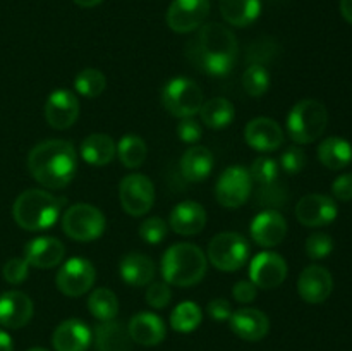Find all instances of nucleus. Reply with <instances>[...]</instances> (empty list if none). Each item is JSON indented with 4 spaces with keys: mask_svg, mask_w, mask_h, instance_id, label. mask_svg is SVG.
<instances>
[{
    "mask_svg": "<svg viewBox=\"0 0 352 351\" xmlns=\"http://www.w3.org/2000/svg\"><path fill=\"white\" fill-rule=\"evenodd\" d=\"M213 155L205 147H191L184 151L181 158V174L184 179L191 182H201L212 174L213 171Z\"/></svg>",
    "mask_w": 352,
    "mask_h": 351,
    "instance_id": "nucleus-27",
    "label": "nucleus"
},
{
    "mask_svg": "<svg viewBox=\"0 0 352 351\" xmlns=\"http://www.w3.org/2000/svg\"><path fill=\"white\" fill-rule=\"evenodd\" d=\"M318 158L327 169L340 171L352 162V145L340 136H330L318 147Z\"/></svg>",
    "mask_w": 352,
    "mask_h": 351,
    "instance_id": "nucleus-30",
    "label": "nucleus"
},
{
    "mask_svg": "<svg viewBox=\"0 0 352 351\" xmlns=\"http://www.w3.org/2000/svg\"><path fill=\"white\" fill-rule=\"evenodd\" d=\"M72 2H74L76 6H79V7L89 9V7H95V6H98V3H102L103 0H72Z\"/></svg>",
    "mask_w": 352,
    "mask_h": 351,
    "instance_id": "nucleus-49",
    "label": "nucleus"
},
{
    "mask_svg": "<svg viewBox=\"0 0 352 351\" xmlns=\"http://www.w3.org/2000/svg\"><path fill=\"white\" fill-rule=\"evenodd\" d=\"M79 153H81V158L86 164L103 167V165L110 164L113 160L117 153V145L113 143L109 134L93 133L82 140Z\"/></svg>",
    "mask_w": 352,
    "mask_h": 351,
    "instance_id": "nucleus-26",
    "label": "nucleus"
},
{
    "mask_svg": "<svg viewBox=\"0 0 352 351\" xmlns=\"http://www.w3.org/2000/svg\"><path fill=\"white\" fill-rule=\"evenodd\" d=\"M206 313L212 317L217 322H226L232 315V306H230L229 299L226 298H215L208 303L206 306Z\"/></svg>",
    "mask_w": 352,
    "mask_h": 351,
    "instance_id": "nucleus-44",
    "label": "nucleus"
},
{
    "mask_svg": "<svg viewBox=\"0 0 352 351\" xmlns=\"http://www.w3.org/2000/svg\"><path fill=\"white\" fill-rule=\"evenodd\" d=\"M65 257V246L54 236H40L24 246V260L34 268H52Z\"/></svg>",
    "mask_w": 352,
    "mask_h": 351,
    "instance_id": "nucleus-21",
    "label": "nucleus"
},
{
    "mask_svg": "<svg viewBox=\"0 0 352 351\" xmlns=\"http://www.w3.org/2000/svg\"><path fill=\"white\" fill-rule=\"evenodd\" d=\"M248 171H250L253 182H256L260 188L274 184V182L278 181V176H280L278 162L270 157H258Z\"/></svg>",
    "mask_w": 352,
    "mask_h": 351,
    "instance_id": "nucleus-37",
    "label": "nucleus"
},
{
    "mask_svg": "<svg viewBox=\"0 0 352 351\" xmlns=\"http://www.w3.org/2000/svg\"><path fill=\"white\" fill-rule=\"evenodd\" d=\"M220 12L229 24L246 28L261 14V0H220Z\"/></svg>",
    "mask_w": 352,
    "mask_h": 351,
    "instance_id": "nucleus-29",
    "label": "nucleus"
},
{
    "mask_svg": "<svg viewBox=\"0 0 352 351\" xmlns=\"http://www.w3.org/2000/svg\"><path fill=\"white\" fill-rule=\"evenodd\" d=\"M93 334L88 323L79 319H69L58 323L52 334V346L55 351H88Z\"/></svg>",
    "mask_w": 352,
    "mask_h": 351,
    "instance_id": "nucleus-20",
    "label": "nucleus"
},
{
    "mask_svg": "<svg viewBox=\"0 0 352 351\" xmlns=\"http://www.w3.org/2000/svg\"><path fill=\"white\" fill-rule=\"evenodd\" d=\"M244 140L253 150L274 151L284 143V129L270 117H254L244 129Z\"/></svg>",
    "mask_w": 352,
    "mask_h": 351,
    "instance_id": "nucleus-18",
    "label": "nucleus"
},
{
    "mask_svg": "<svg viewBox=\"0 0 352 351\" xmlns=\"http://www.w3.org/2000/svg\"><path fill=\"white\" fill-rule=\"evenodd\" d=\"M45 117L54 129H67L79 117V100L69 89H55L45 103Z\"/></svg>",
    "mask_w": 352,
    "mask_h": 351,
    "instance_id": "nucleus-15",
    "label": "nucleus"
},
{
    "mask_svg": "<svg viewBox=\"0 0 352 351\" xmlns=\"http://www.w3.org/2000/svg\"><path fill=\"white\" fill-rule=\"evenodd\" d=\"M172 299V289L165 281L150 282L146 291V303L155 310L165 308Z\"/></svg>",
    "mask_w": 352,
    "mask_h": 351,
    "instance_id": "nucleus-42",
    "label": "nucleus"
},
{
    "mask_svg": "<svg viewBox=\"0 0 352 351\" xmlns=\"http://www.w3.org/2000/svg\"><path fill=\"white\" fill-rule=\"evenodd\" d=\"M329 126L327 107L318 100H301L287 116V134L298 145H309L318 140Z\"/></svg>",
    "mask_w": 352,
    "mask_h": 351,
    "instance_id": "nucleus-5",
    "label": "nucleus"
},
{
    "mask_svg": "<svg viewBox=\"0 0 352 351\" xmlns=\"http://www.w3.org/2000/svg\"><path fill=\"white\" fill-rule=\"evenodd\" d=\"M203 320V312L195 301H182L172 310L170 327L181 334H189L199 327Z\"/></svg>",
    "mask_w": 352,
    "mask_h": 351,
    "instance_id": "nucleus-34",
    "label": "nucleus"
},
{
    "mask_svg": "<svg viewBox=\"0 0 352 351\" xmlns=\"http://www.w3.org/2000/svg\"><path fill=\"white\" fill-rule=\"evenodd\" d=\"M250 231L254 243L263 248H274L287 236V220L278 210L267 209L254 217Z\"/></svg>",
    "mask_w": 352,
    "mask_h": 351,
    "instance_id": "nucleus-17",
    "label": "nucleus"
},
{
    "mask_svg": "<svg viewBox=\"0 0 352 351\" xmlns=\"http://www.w3.org/2000/svg\"><path fill=\"white\" fill-rule=\"evenodd\" d=\"M333 251V240L327 233H313L306 240V253L311 260H323Z\"/></svg>",
    "mask_w": 352,
    "mask_h": 351,
    "instance_id": "nucleus-39",
    "label": "nucleus"
},
{
    "mask_svg": "<svg viewBox=\"0 0 352 351\" xmlns=\"http://www.w3.org/2000/svg\"><path fill=\"white\" fill-rule=\"evenodd\" d=\"M107 220L102 210L89 203H76L71 205L62 215V229L71 240L95 241L105 233Z\"/></svg>",
    "mask_w": 352,
    "mask_h": 351,
    "instance_id": "nucleus-7",
    "label": "nucleus"
},
{
    "mask_svg": "<svg viewBox=\"0 0 352 351\" xmlns=\"http://www.w3.org/2000/svg\"><path fill=\"white\" fill-rule=\"evenodd\" d=\"M119 272L126 284L133 286V288H141V286L153 282L155 264L150 257L143 253H127L120 260Z\"/></svg>",
    "mask_w": 352,
    "mask_h": 351,
    "instance_id": "nucleus-25",
    "label": "nucleus"
},
{
    "mask_svg": "<svg viewBox=\"0 0 352 351\" xmlns=\"http://www.w3.org/2000/svg\"><path fill=\"white\" fill-rule=\"evenodd\" d=\"M243 86L250 96H263L270 88V71L265 64H250L244 71Z\"/></svg>",
    "mask_w": 352,
    "mask_h": 351,
    "instance_id": "nucleus-36",
    "label": "nucleus"
},
{
    "mask_svg": "<svg viewBox=\"0 0 352 351\" xmlns=\"http://www.w3.org/2000/svg\"><path fill=\"white\" fill-rule=\"evenodd\" d=\"M119 198L126 213L133 217H143L153 206V182L144 174L126 176L119 184Z\"/></svg>",
    "mask_w": 352,
    "mask_h": 351,
    "instance_id": "nucleus-11",
    "label": "nucleus"
},
{
    "mask_svg": "<svg viewBox=\"0 0 352 351\" xmlns=\"http://www.w3.org/2000/svg\"><path fill=\"white\" fill-rule=\"evenodd\" d=\"M117 155H119V160L122 162L124 167L138 169L144 164L148 157L146 143L138 134L127 133L117 143Z\"/></svg>",
    "mask_w": 352,
    "mask_h": 351,
    "instance_id": "nucleus-32",
    "label": "nucleus"
},
{
    "mask_svg": "<svg viewBox=\"0 0 352 351\" xmlns=\"http://www.w3.org/2000/svg\"><path fill=\"white\" fill-rule=\"evenodd\" d=\"M210 14V0H174L167 10V24L175 33H191L203 26Z\"/></svg>",
    "mask_w": 352,
    "mask_h": 351,
    "instance_id": "nucleus-12",
    "label": "nucleus"
},
{
    "mask_svg": "<svg viewBox=\"0 0 352 351\" xmlns=\"http://www.w3.org/2000/svg\"><path fill=\"white\" fill-rule=\"evenodd\" d=\"M199 117H201L203 124L208 126L210 129H223L229 124H232L236 110H234L230 100L223 98V96H215V98L206 100L203 103V107L199 109Z\"/></svg>",
    "mask_w": 352,
    "mask_h": 351,
    "instance_id": "nucleus-31",
    "label": "nucleus"
},
{
    "mask_svg": "<svg viewBox=\"0 0 352 351\" xmlns=\"http://www.w3.org/2000/svg\"><path fill=\"white\" fill-rule=\"evenodd\" d=\"M340 14L347 23L352 24V0H340Z\"/></svg>",
    "mask_w": 352,
    "mask_h": 351,
    "instance_id": "nucleus-48",
    "label": "nucleus"
},
{
    "mask_svg": "<svg viewBox=\"0 0 352 351\" xmlns=\"http://www.w3.org/2000/svg\"><path fill=\"white\" fill-rule=\"evenodd\" d=\"M95 279V267L88 258L72 257L58 268L55 282L62 295L69 296V298H78L93 288Z\"/></svg>",
    "mask_w": 352,
    "mask_h": 351,
    "instance_id": "nucleus-10",
    "label": "nucleus"
},
{
    "mask_svg": "<svg viewBox=\"0 0 352 351\" xmlns=\"http://www.w3.org/2000/svg\"><path fill=\"white\" fill-rule=\"evenodd\" d=\"M28 169L43 188L62 189L78 172V151L71 141L45 140L31 148Z\"/></svg>",
    "mask_w": 352,
    "mask_h": 351,
    "instance_id": "nucleus-2",
    "label": "nucleus"
},
{
    "mask_svg": "<svg viewBox=\"0 0 352 351\" xmlns=\"http://www.w3.org/2000/svg\"><path fill=\"white\" fill-rule=\"evenodd\" d=\"M236 34L220 23H208L198 28V33L188 43V58L199 69L215 78H223L234 69L237 61Z\"/></svg>",
    "mask_w": 352,
    "mask_h": 351,
    "instance_id": "nucleus-1",
    "label": "nucleus"
},
{
    "mask_svg": "<svg viewBox=\"0 0 352 351\" xmlns=\"http://www.w3.org/2000/svg\"><path fill=\"white\" fill-rule=\"evenodd\" d=\"M177 136L184 143H196L201 140V124L195 117H184L177 124Z\"/></svg>",
    "mask_w": 352,
    "mask_h": 351,
    "instance_id": "nucleus-43",
    "label": "nucleus"
},
{
    "mask_svg": "<svg viewBox=\"0 0 352 351\" xmlns=\"http://www.w3.org/2000/svg\"><path fill=\"white\" fill-rule=\"evenodd\" d=\"M250 277L260 289L278 288L287 277V262L275 251H261L251 260Z\"/></svg>",
    "mask_w": 352,
    "mask_h": 351,
    "instance_id": "nucleus-13",
    "label": "nucleus"
},
{
    "mask_svg": "<svg viewBox=\"0 0 352 351\" xmlns=\"http://www.w3.org/2000/svg\"><path fill=\"white\" fill-rule=\"evenodd\" d=\"M28 351H48V350H45V348H31V350Z\"/></svg>",
    "mask_w": 352,
    "mask_h": 351,
    "instance_id": "nucleus-50",
    "label": "nucleus"
},
{
    "mask_svg": "<svg viewBox=\"0 0 352 351\" xmlns=\"http://www.w3.org/2000/svg\"><path fill=\"white\" fill-rule=\"evenodd\" d=\"M250 258V243L239 233H220L208 244V260L222 272H236Z\"/></svg>",
    "mask_w": 352,
    "mask_h": 351,
    "instance_id": "nucleus-8",
    "label": "nucleus"
},
{
    "mask_svg": "<svg viewBox=\"0 0 352 351\" xmlns=\"http://www.w3.org/2000/svg\"><path fill=\"white\" fill-rule=\"evenodd\" d=\"M333 291V277L329 268L322 265H309L298 279V292L306 303L320 305L327 301Z\"/></svg>",
    "mask_w": 352,
    "mask_h": 351,
    "instance_id": "nucleus-16",
    "label": "nucleus"
},
{
    "mask_svg": "<svg viewBox=\"0 0 352 351\" xmlns=\"http://www.w3.org/2000/svg\"><path fill=\"white\" fill-rule=\"evenodd\" d=\"M76 92L86 98H96L102 95L107 88V78L102 71L98 69H82L74 79Z\"/></svg>",
    "mask_w": 352,
    "mask_h": 351,
    "instance_id": "nucleus-35",
    "label": "nucleus"
},
{
    "mask_svg": "<svg viewBox=\"0 0 352 351\" xmlns=\"http://www.w3.org/2000/svg\"><path fill=\"white\" fill-rule=\"evenodd\" d=\"M167 231L168 226L164 219H160V217H148L140 226V236L146 243L158 244L165 240Z\"/></svg>",
    "mask_w": 352,
    "mask_h": 351,
    "instance_id": "nucleus-40",
    "label": "nucleus"
},
{
    "mask_svg": "<svg viewBox=\"0 0 352 351\" xmlns=\"http://www.w3.org/2000/svg\"><path fill=\"white\" fill-rule=\"evenodd\" d=\"M337 213H339V209L333 198L318 195V193L302 196L296 205V217L302 226L308 227L329 226L337 219Z\"/></svg>",
    "mask_w": 352,
    "mask_h": 351,
    "instance_id": "nucleus-14",
    "label": "nucleus"
},
{
    "mask_svg": "<svg viewBox=\"0 0 352 351\" xmlns=\"http://www.w3.org/2000/svg\"><path fill=\"white\" fill-rule=\"evenodd\" d=\"M258 295V288L251 281H239L236 282L232 289V296L239 303H251L254 301Z\"/></svg>",
    "mask_w": 352,
    "mask_h": 351,
    "instance_id": "nucleus-46",
    "label": "nucleus"
},
{
    "mask_svg": "<svg viewBox=\"0 0 352 351\" xmlns=\"http://www.w3.org/2000/svg\"><path fill=\"white\" fill-rule=\"evenodd\" d=\"M230 329L244 341H261L270 330V320L258 308H239L229 319Z\"/></svg>",
    "mask_w": 352,
    "mask_h": 351,
    "instance_id": "nucleus-22",
    "label": "nucleus"
},
{
    "mask_svg": "<svg viewBox=\"0 0 352 351\" xmlns=\"http://www.w3.org/2000/svg\"><path fill=\"white\" fill-rule=\"evenodd\" d=\"M306 162V153L302 148H299L298 145H291V147L285 148L280 153V160H278V167L284 172H287L289 176L299 174V172L305 169Z\"/></svg>",
    "mask_w": 352,
    "mask_h": 351,
    "instance_id": "nucleus-38",
    "label": "nucleus"
},
{
    "mask_svg": "<svg viewBox=\"0 0 352 351\" xmlns=\"http://www.w3.org/2000/svg\"><path fill=\"white\" fill-rule=\"evenodd\" d=\"M95 348L96 351H129L131 336L127 327L116 319L100 322L95 327Z\"/></svg>",
    "mask_w": 352,
    "mask_h": 351,
    "instance_id": "nucleus-28",
    "label": "nucleus"
},
{
    "mask_svg": "<svg viewBox=\"0 0 352 351\" xmlns=\"http://www.w3.org/2000/svg\"><path fill=\"white\" fill-rule=\"evenodd\" d=\"M0 351H14V341L3 329H0Z\"/></svg>",
    "mask_w": 352,
    "mask_h": 351,
    "instance_id": "nucleus-47",
    "label": "nucleus"
},
{
    "mask_svg": "<svg viewBox=\"0 0 352 351\" xmlns=\"http://www.w3.org/2000/svg\"><path fill=\"white\" fill-rule=\"evenodd\" d=\"M88 310L100 322L113 320L119 313V299L112 289L96 288L88 298Z\"/></svg>",
    "mask_w": 352,
    "mask_h": 351,
    "instance_id": "nucleus-33",
    "label": "nucleus"
},
{
    "mask_svg": "<svg viewBox=\"0 0 352 351\" xmlns=\"http://www.w3.org/2000/svg\"><path fill=\"white\" fill-rule=\"evenodd\" d=\"M64 203L65 198L45 189H26L14 202V220L24 231H45L57 222Z\"/></svg>",
    "mask_w": 352,
    "mask_h": 351,
    "instance_id": "nucleus-3",
    "label": "nucleus"
},
{
    "mask_svg": "<svg viewBox=\"0 0 352 351\" xmlns=\"http://www.w3.org/2000/svg\"><path fill=\"white\" fill-rule=\"evenodd\" d=\"M162 275L168 286L191 288L206 274V257L192 243L172 244L162 258Z\"/></svg>",
    "mask_w": 352,
    "mask_h": 351,
    "instance_id": "nucleus-4",
    "label": "nucleus"
},
{
    "mask_svg": "<svg viewBox=\"0 0 352 351\" xmlns=\"http://www.w3.org/2000/svg\"><path fill=\"white\" fill-rule=\"evenodd\" d=\"M332 193L339 202H351L352 200V174H342L332 182Z\"/></svg>",
    "mask_w": 352,
    "mask_h": 351,
    "instance_id": "nucleus-45",
    "label": "nucleus"
},
{
    "mask_svg": "<svg viewBox=\"0 0 352 351\" xmlns=\"http://www.w3.org/2000/svg\"><path fill=\"white\" fill-rule=\"evenodd\" d=\"M34 306L23 291H6L0 295V326L6 329H21L33 319Z\"/></svg>",
    "mask_w": 352,
    "mask_h": 351,
    "instance_id": "nucleus-19",
    "label": "nucleus"
},
{
    "mask_svg": "<svg viewBox=\"0 0 352 351\" xmlns=\"http://www.w3.org/2000/svg\"><path fill=\"white\" fill-rule=\"evenodd\" d=\"M162 103L174 117H195L205 103V95L198 83L186 76L168 79L162 88Z\"/></svg>",
    "mask_w": 352,
    "mask_h": 351,
    "instance_id": "nucleus-6",
    "label": "nucleus"
},
{
    "mask_svg": "<svg viewBox=\"0 0 352 351\" xmlns=\"http://www.w3.org/2000/svg\"><path fill=\"white\" fill-rule=\"evenodd\" d=\"M2 275L9 284H21L28 279L30 275V264H28L24 258H10V260L6 262L2 268Z\"/></svg>",
    "mask_w": 352,
    "mask_h": 351,
    "instance_id": "nucleus-41",
    "label": "nucleus"
},
{
    "mask_svg": "<svg viewBox=\"0 0 352 351\" xmlns=\"http://www.w3.org/2000/svg\"><path fill=\"white\" fill-rule=\"evenodd\" d=\"M170 229L181 236H195L206 226V210L195 200H186L170 212Z\"/></svg>",
    "mask_w": 352,
    "mask_h": 351,
    "instance_id": "nucleus-24",
    "label": "nucleus"
},
{
    "mask_svg": "<svg viewBox=\"0 0 352 351\" xmlns=\"http://www.w3.org/2000/svg\"><path fill=\"white\" fill-rule=\"evenodd\" d=\"M253 193V179L243 165L227 167L215 184L217 202L226 209H239Z\"/></svg>",
    "mask_w": 352,
    "mask_h": 351,
    "instance_id": "nucleus-9",
    "label": "nucleus"
},
{
    "mask_svg": "<svg viewBox=\"0 0 352 351\" xmlns=\"http://www.w3.org/2000/svg\"><path fill=\"white\" fill-rule=\"evenodd\" d=\"M131 341L141 346H157L165 339L167 327L162 317L151 312H140L127 323Z\"/></svg>",
    "mask_w": 352,
    "mask_h": 351,
    "instance_id": "nucleus-23",
    "label": "nucleus"
}]
</instances>
